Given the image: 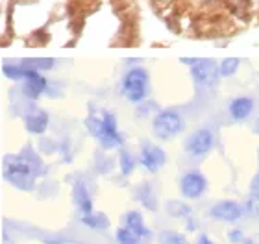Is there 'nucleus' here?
Instances as JSON below:
<instances>
[{"instance_id": "nucleus-9", "label": "nucleus", "mask_w": 259, "mask_h": 244, "mask_svg": "<svg viewBox=\"0 0 259 244\" xmlns=\"http://www.w3.org/2000/svg\"><path fill=\"white\" fill-rule=\"evenodd\" d=\"M24 69H26V67H24ZM24 80H26L24 93H26V96H30V98H37L39 94H41L44 89H46V80H44L43 76L39 74L37 70L26 69Z\"/></svg>"}, {"instance_id": "nucleus-3", "label": "nucleus", "mask_w": 259, "mask_h": 244, "mask_svg": "<svg viewBox=\"0 0 259 244\" xmlns=\"http://www.w3.org/2000/svg\"><path fill=\"white\" fill-rule=\"evenodd\" d=\"M96 135L100 139L104 146H119L122 144V137L117 132V124H115V117L111 113H104V117L98 120L96 124Z\"/></svg>"}, {"instance_id": "nucleus-7", "label": "nucleus", "mask_w": 259, "mask_h": 244, "mask_svg": "<svg viewBox=\"0 0 259 244\" xmlns=\"http://www.w3.org/2000/svg\"><path fill=\"white\" fill-rule=\"evenodd\" d=\"M180 189H182V194L185 198H198L200 194L204 193L206 189V180L200 172H187V174L182 178V183H180Z\"/></svg>"}, {"instance_id": "nucleus-5", "label": "nucleus", "mask_w": 259, "mask_h": 244, "mask_svg": "<svg viewBox=\"0 0 259 244\" xmlns=\"http://www.w3.org/2000/svg\"><path fill=\"white\" fill-rule=\"evenodd\" d=\"M211 217L217 220H224V222H235V220L241 219V215H243V207L237 204V202H232V200H224V202H219L215 206L211 207Z\"/></svg>"}, {"instance_id": "nucleus-15", "label": "nucleus", "mask_w": 259, "mask_h": 244, "mask_svg": "<svg viewBox=\"0 0 259 244\" xmlns=\"http://www.w3.org/2000/svg\"><path fill=\"white\" fill-rule=\"evenodd\" d=\"M167 213L174 217V219H182V217L191 215V207L185 206L184 202H167Z\"/></svg>"}, {"instance_id": "nucleus-24", "label": "nucleus", "mask_w": 259, "mask_h": 244, "mask_svg": "<svg viewBox=\"0 0 259 244\" xmlns=\"http://www.w3.org/2000/svg\"><path fill=\"white\" fill-rule=\"evenodd\" d=\"M230 241H232V243H241V241H243V233H241L239 230L230 232Z\"/></svg>"}, {"instance_id": "nucleus-12", "label": "nucleus", "mask_w": 259, "mask_h": 244, "mask_svg": "<svg viewBox=\"0 0 259 244\" xmlns=\"http://www.w3.org/2000/svg\"><path fill=\"white\" fill-rule=\"evenodd\" d=\"M46 126H48V115L44 111L32 113V115L26 117V128H28V132L43 133L44 130H46Z\"/></svg>"}, {"instance_id": "nucleus-19", "label": "nucleus", "mask_w": 259, "mask_h": 244, "mask_svg": "<svg viewBox=\"0 0 259 244\" xmlns=\"http://www.w3.org/2000/svg\"><path fill=\"white\" fill-rule=\"evenodd\" d=\"M120 170L124 176H130L133 170V157L128 152H120Z\"/></svg>"}, {"instance_id": "nucleus-16", "label": "nucleus", "mask_w": 259, "mask_h": 244, "mask_svg": "<svg viewBox=\"0 0 259 244\" xmlns=\"http://www.w3.org/2000/svg\"><path fill=\"white\" fill-rule=\"evenodd\" d=\"M239 67V59H235V57H230V59H224V61L219 65V74L221 76H230L234 74L235 70Z\"/></svg>"}, {"instance_id": "nucleus-18", "label": "nucleus", "mask_w": 259, "mask_h": 244, "mask_svg": "<svg viewBox=\"0 0 259 244\" xmlns=\"http://www.w3.org/2000/svg\"><path fill=\"white\" fill-rule=\"evenodd\" d=\"M52 65H54L52 59H30V61L22 63V67H26V69H33V70L52 69Z\"/></svg>"}, {"instance_id": "nucleus-13", "label": "nucleus", "mask_w": 259, "mask_h": 244, "mask_svg": "<svg viewBox=\"0 0 259 244\" xmlns=\"http://www.w3.org/2000/svg\"><path fill=\"white\" fill-rule=\"evenodd\" d=\"M126 228L130 230V232L135 235L137 239L141 237H146L148 235V232H146L145 224H143V217H141L137 211H130V213L126 215Z\"/></svg>"}, {"instance_id": "nucleus-25", "label": "nucleus", "mask_w": 259, "mask_h": 244, "mask_svg": "<svg viewBox=\"0 0 259 244\" xmlns=\"http://www.w3.org/2000/svg\"><path fill=\"white\" fill-rule=\"evenodd\" d=\"M198 244H213V243H211V239H208L206 235H202V237L198 239Z\"/></svg>"}, {"instance_id": "nucleus-2", "label": "nucleus", "mask_w": 259, "mask_h": 244, "mask_svg": "<svg viewBox=\"0 0 259 244\" xmlns=\"http://www.w3.org/2000/svg\"><path fill=\"white\" fill-rule=\"evenodd\" d=\"M146 72L143 69H132L122 80V91L130 102H141L146 94Z\"/></svg>"}, {"instance_id": "nucleus-6", "label": "nucleus", "mask_w": 259, "mask_h": 244, "mask_svg": "<svg viewBox=\"0 0 259 244\" xmlns=\"http://www.w3.org/2000/svg\"><path fill=\"white\" fill-rule=\"evenodd\" d=\"M141 163H143V167H145L146 170L158 172L165 163L163 150L150 143H145L143 144V148H141Z\"/></svg>"}, {"instance_id": "nucleus-11", "label": "nucleus", "mask_w": 259, "mask_h": 244, "mask_svg": "<svg viewBox=\"0 0 259 244\" xmlns=\"http://www.w3.org/2000/svg\"><path fill=\"white\" fill-rule=\"evenodd\" d=\"M254 109V100L252 98H247V96H241V98H235L232 104H230V113L235 120H245L252 113Z\"/></svg>"}, {"instance_id": "nucleus-1", "label": "nucleus", "mask_w": 259, "mask_h": 244, "mask_svg": "<svg viewBox=\"0 0 259 244\" xmlns=\"http://www.w3.org/2000/svg\"><path fill=\"white\" fill-rule=\"evenodd\" d=\"M152 126L159 139H171L184 130V119L176 111H161Z\"/></svg>"}, {"instance_id": "nucleus-22", "label": "nucleus", "mask_w": 259, "mask_h": 244, "mask_svg": "<svg viewBox=\"0 0 259 244\" xmlns=\"http://www.w3.org/2000/svg\"><path fill=\"white\" fill-rule=\"evenodd\" d=\"M82 222H83V224H87L89 228H106V226L98 224V222H100V219H98V217H93V215H83Z\"/></svg>"}, {"instance_id": "nucleus-4", "label": "nucleus", "mask_w": 259, "mask_h": 244, "mask_svg": "<svg viewBox=\"0 0 259 244\" xmlns=\"http://www.w3.org/2000/svg\"><path fill=\"white\" fill-rule=\"evenodd\" d=\"M213 143H215V137H213L211 130H204L202 128V130H196V132L187 139L185 148H187V152H189L191 156L202 157L213 148Z\"/></svg>"}, {"instance_id": "nucleus-21", "label": "nucleus", "mask_w": 259, "mask_h": 244, "mask_svg": "<svg viewBox=\"0 0 259 244\" xmlns=\"http://www.w3.org/2000/svg\"><path fill=\"white\" fill-rule=\"evenodd\" d=\"M161 241L163 244H187V241L184 239V235H180V233H172V232H165L161 235Z\"/></svg>"}, {"instance_id": "nucleus-10", "label": "nucleus", "mask_w": 259, "mask_h": 244, "mask_svg": "<svg viewBox=\"0 0 259 244\" xmlns=\"http://www.w3.org/2000/svg\"><path fill=\"white\" fill-rule=\"evenodd\" d=\"M30 176H32V169L22 159H13L11 165L6 167V178L13 183H19L20 180H30Z\"/></svg>"}, {"instance_id": "nucleus-8", "label": "nucleus", "mask_w": 259, "mask_h": 244, "mask_svg": "<svg viewBox=\"0 0 259 244\" xmlns=\"http://www.w3.org/2000/svg\"><path fill=\"white\" fill-rule=\"evenodd\" d=\"M219 76V65L211 59L206 61H198L196 65H193V78L202 85H211Z\"/></svg>"}, {"instance_id": "nucleus-26", "label": "nucleus", "mask_w": 259, "mask_h": 244, "mask_svg": "<svg viewBox=\"0 0 259 244\" xmlns=\"http://www.w3.org/2000/svg\"><path fill=\"white\" fill-rule=\"evenodd\" d=\"M254 130H256V132H258V133H259V119H258V120H256V126H254Z\"/></svg>"}, {"instance_id": "nucleus-20", "label": "nucleus", "mask_w": 259, "mask_h": 244, "mask_svg": "<svg viewBox=\"0 0 259 244\" xmlns=\"http://www.w3.org/2000/svg\"><path fill=\"white\" fill-rule=\"evenodd\" d=\"M117 241H119V244H135L137 243V237L128 228H120L119 232H117Z\"/></svg>"}, {"instance_id": "nucleus-23", "label": "nucleus", "mask_w": 259, "mask_h": 244, "mask_svg": "<svg viewBox=\"0 0 259 244\" xmlns=\"http://www.w3.org/2000/svg\"><path fill=\"white\" fill-rule=\"evenodd\" d=\"M250 194H252V198L259 200V174L254 176L252 183H250Z\"/></svg>"}, {"instance_id": "nucleus-14", "label": "nucleus", "mask_w": 259, "mask_h": 244, "mask_svg": "<svg viewBox=\"0 0 259 244\" xmlns=\"http://www.w3.org/2000/svg\"><path fill=\"white\" fill-rule=\"evenodd\" d=\"M74 200L76 204L80 206V211H82L83 215L93 213V204H91V200H89V196H87V189L83 187L82 183H78L74 187Z\"/></svg>"}, {"instance_id": "nucleus-17", "label": "nucleus", "mask_w": 259, "mask_h": 244, "mask_svg": "<svg viewBox=\"0 0 259 244\" xmlns=\"http://www.w3.org/2000/svg\"><path fill=\"white\" fill-rule=\"evenodd\" d=\"M2 70H4V74H6L7 78H13V80H19V78H24L26 76V69L22 67V65H20V67H15V65H4Z\"/></svg>"}]
</instances>
